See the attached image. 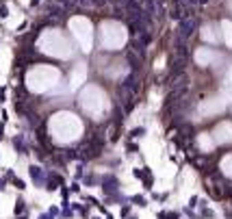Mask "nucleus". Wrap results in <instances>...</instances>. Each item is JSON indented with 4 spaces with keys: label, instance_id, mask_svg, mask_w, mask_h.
<instances>
[{
    "label": "nucleus",
    "instance_id": "1",
    "mask_svg": "<svg viewBox=\"0 0 232 219\" xmlns=\"http://www.w3.org/2000/svg\"><path fill=\"white\" fill-rule=\"evenodd\" d=\"M197 28V20L195 17H182L178 24V39H189Z\"/></svg>",
    "mask_w": 232,
    "mask_h": 219
},
{
    "label": "nucleus",
    "instance_id": "2",
    "mask_svg": "<svg viewBox=\"0 0 232 219\" xmlns=\"http://www.w3.org/2000/svg\"><path fill=\"white\" fill-rule=\"evenodd\" d=\"M139 85H141V83H139V78H137L134 74H130V76L124 80V85H122V87H124L126 91H130V93H137V91H139Z\"/></svg>",
    "mask_w": 232,
    "mask_h": 219
},
{
    "label": "nucleus",
    "instance_id": "3",
    "mask_svg": "<svg viewBox=\"0 0 232 219\" xmlns=\"http://www.w3.org/2000/svg\"><path fill=\"white\" fill-rule=\"evenodd\" d=\"M43 9H46V13H50L52 17H63V7L59 2H46Z\"/></svg>",
    "mask_w": 232,
    "mask_h": 219
},
{
    "label": "nucleus",
    "instance_id": "4",
    "mask_svg": "<svg viewBox=\"0 0 232 219\" xmlns=\"http://www.w3.org/2000/svg\"><path fill=\"white\" fill-rule=\"evenodd\" d=\"M122 104H124V111H126V113H130V111L134 109L132 93H130V91H126V89H122Z\"/></svg>",
    "mask_w": 232,
    "mask_h": 219
},
{
    "label": "nucleus",
    "instance_id": "5",
    "mask_svg": "<svg viewBox=\"0 0 232 219\" xmlns=\"http://www.w3.org/2000/svg\"><path fill=\"white\" fill-rule=\"evenodd\" d=\"M139 5H141V9L145 11L148 17H152L156 13V5H154V0H139Z\"/></svg>",
    "mask_w": 232,
    "mask_h": 219
},
{
    "label": "nucleus",
    "instance_id": "6",
    "mask_svg": "<svg viewBox=\"0 0 232 219\" xmlns=\"http://www.w3.org/2000/svg\"><path fill=\"white\" fill-rule=\"evenodd\" d=\"M37 137H39V143H41V145H46V148H48V150L52 148V145H50V139H48V135H46V132H43L41 128L37 130Z\"/></svg>",
    "mask_w": 232,
    "mask_h": 219
},
{
    "label": "nucleus",
    "instance_id": "7",
    "mask_svg": "<svg viewBox=\"0 0 232 219\" xmlns=\"http://www.w3.org/2000/svg\"><path fill=\"white\" fill-rule=\"evenodd\" d=\"M126 59H128V63H130V65H132L134 69H139V65H141V61H139V59L134 57V52H128V54H126Z\"/></svg>",
    "mask_w": 232,
    "mask_h": 219
},
{
    "label": "nucleus",
    "instance_id": "8",
    "mask_svg": "<svg viewBox=\"0 0 232 219\" xmlns=\"http://www.w3.org/2000/svg\"><path fill=\"white\" fill-rule=\"evenodd\" d=\"M57 2H59V5L63 7V11H65V9H72V7L76 5V0H57Z\"/></svg>",
    "mask_w": 232,
    "mask_h": 219
},
{
    "label": "nucleus",
    "instance_id": "9",
    "mask_svg": "<svg viewBox=\"0 0 232 219\" xmlns=\"http://www.w3.org/2000/svg\"><path fill=\"white\" fill-rule=\"evenodd\" d=\"M39 174H41V172H39L37 167H31V176H33V180H35L37 184H41V178H39Z\"/></svg>",
    "mask_w": 232,
    "mask_h": 219
},
{
    "label": "nucleus",
    "instance_id": "10",
    "mask_svg": "<svg viewBox=\"0 0 232 219\" xmlns=\"http://www.w3.org/2000/svg\"><path fill=\"white\" fill-rule=\"evenodd\" d=\"M59 182H61V178H59V176H50V178H48V189H54Z\"/></svg>",
    "mask_w": 232,
    "mask_h": 219
},
{
    "label": "nucleus",
    "instance_id": "11",
    "mask_svg": "<svg viewBox=\"0 0 232 219\" xmlns=\"http://www.w3.org/2000/svg\"><path fill=\"white\" fill-rule=\"evenodd\" d=\"M178 2H182V5H206L208 0H178Z\"/></svg>",
    "mask_w": 232,
    "mask_h": 219
},
{
    "label": "nucleus",
    "instance_id": "12",
    "mask_svg": "<svg viewBox=\"0 0 232 219\" xmlns=\"http://www.w3.org/2000/svg\"><path fill=\"white\" fill-rule=\"evenodd\" d=\"M22 210H24V202L17 200V208H15V213H17V215H22Z\"/></svg>",
    "mask_w": 232,
    "mask_h": 219
},
{
    "label": "nucleus",
    "instance_id": "13",
    "mask_svg": "<svg viewBox=\"0 0 232 219\" xmlns=\"http://www.w3.org/2000/svg\"><path fill=\"white\" fill-rule=\"evenodd\" d=\"M76 5H83V7H89V0H76Z\"/></svg>",
    "mask_w": 232,
    "mask_h": 219
},
{
    "label": "nucleus",
    "instance_id": "14",
    "mask_svg": "<svg viewBox=\"0 0 232 219\" xmlns=\"http://www.w3.org/2000/svg\"><path fill=\"white\" fill-rule=\"evenodd\" d=\"M39 219H50V215H41V217H39Z\"/></svg>",
    "mask_w": 232,
    "mask_h": 219
},
{
    "label": "nucleus",
    "instance_id": "15",
    "mask_svg": "<svg viewBox=\"0 0 232 219\" xmlns=\"http://www.w3.org/2000/svg\"><path fill=\"white\" fill-rule=\"evenodd\" d=\"M0 137H2V124H0Z\"/></svg>",
    "mask_w": 232,
    "mask_h": 219
}]
</instances>
